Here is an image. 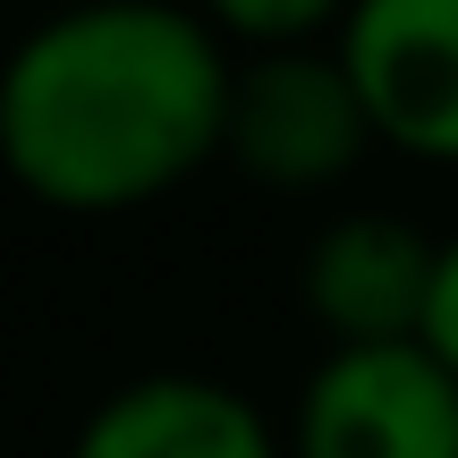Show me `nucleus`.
Instances as JSON below:
<instances>
[{
    "mask_svg": "<svg viewBox=\"0 0 458 458\" xmlns=\"http://www.w3.org/2000/svg\"><path fill=\"white\" fill-rule=\"evenodd\" d=\"M229 68L187 0H60L0 60V170L77 221L145 213L221 162Z\"/></svg>",
    "mask_w": 458,
    "mask_h": 458,
    "instance_id": "f257e3e1",
    "label": "nucleus"
},
{
    "mask_svg": "<svg viewBox=\"0 0 458 458\" xmlns=\"http://www.w3.org/2000/svg\"><path fill=\"white\" fill-rule=\"evenodd\" d=\"M374 119L331 43L297 51H238L229 68V119H221V162L263 196H331L357 179L374 153Z\"/></svg>",
    "mask_w": 458,
    "mask_h": 458,
    "instance_id": "f03ea898",
    "label": "nucleus"
},
{
    "mask_svg": "<svg viewBox=\"0 0 458 458\" xmlns=\"http://www.w3.org/2000/svg\"><path fill=\"white\" fill-rule=\"evenodd\" d=\"M280 442L289 458H458V374L425 340L323 348Z\"/></svg>",
    "mask_w": 458,
    "mask_h": 458,
    "instance_id": "7ed1b4c3",
    "label": "nucleus"
},
{
    "mask_svg": "<svg viewBox=\"0 0 458 458\" xmlns=\"http://www.w3.org/2000/svg\"><path fill=\"white\" fill-rule=\"evenodd\" d=\"M391 153L458 170V0H357L331 34Z\"/></svg>",
    "mask_w": 458,
    "mask_h": 458,
    "instance_id": "20e7f679",
    "label": "nucleus"
},
{
    "mask_svg": "<svg viewBox=\"0 0 458 458\" xmlns=\"http://www.w3.org/2000/svg\"><path fill=\"white\" fill-rule=\"evenodd\" d=\"M433 263H442V238H425L408 213L357 204V213H340V221L314 229L306 272H297V297H306L314 331H323L331 348L425 340Z\"/></svg>",
    "mask_w": 458,
    "mask_h": 458,
    "instance_id": "39448f33",
    "label": "nucleus"
},
{
    "mask_svg": "<svg viewBox=\"0 0 458 458\" xmlns=\"http://www.w3.org/2000/svg\"><path fill=\"white\" fill-rule=\"evenodd\" d=\"M68 458H289L280 425L213 374H136L77 425Z\"/></svg>",
    "mask_w": 458,
    "mask_h": 458,
    "instance_id": "423d86ee",
    "label": "nucleus"
},
{
    "mask_svg": "<svg viewBox=\"0 0 458 458\" xmlns=\"http://www.w3.org/2000/svg\"><path fill=\"white\" fill-rule=\"evenodd\" d=\"M187 9L229 51H297V43H331L357 0H187Z\"/></svg>",
    "mask_w": 458,
    "mask_h": 458,
    "instance_id": "0eeeda50",
    "label": "nucleus"
},
{
    "mask_svg": "<svg viewBox=\"0 0 458 458\" xmlns=\"http://www.w3.org/2000/svg\"><path fill=\"white\" fill-rule=\"evenodd\" d=\"M425 348L458 374V229L442 238V263H433V306H425Z\"/></svg>",
    "mask_w": 458,
    "mask_h": 458,
    "instance_id": "6e6552de",
    "label": "nucleus"
},
{
    "mask_svg": "<svg viewBox=\"0 0 458 458\" xmlns=\"http://www.w3.org/2000/svg\"><path fill=\"white\" fill-rule=\"evenodd\" d=\"M51 9H60V0H51Z\"/></svg>",
    "mask_w": 458,
    "mask_h": 458,
    "instance_id": "1a4fd4ad",
    "label": "nucleus"
}]
</instances>
